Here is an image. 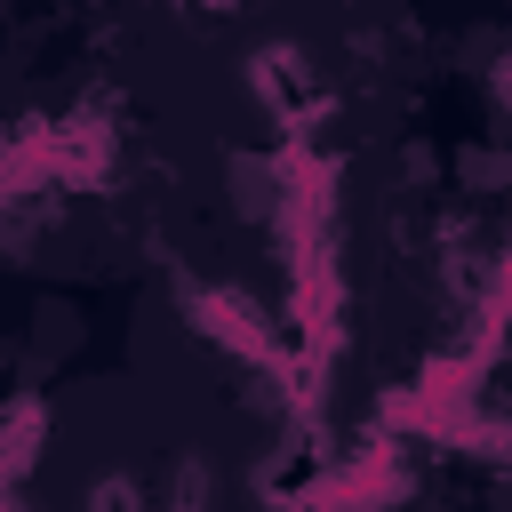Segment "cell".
<instances>
[{"mask_svg": "<svg viewBox=\"0 0 512 512\" xmlns=\"http://www.w3.org/2000/svg\"><path fill=\"white\" fill-rule=\"evenodd\" d=\"M504 360H512V328H504Z\"/></svg>", "mask_w": 512, "mask_h": 512, "instance_id": "cell-3", "label": "cell"}, {"mask_svg": "<svg viewBox=\"0 0 512 512\" xmlns=\"http://www.w3.org/2000/svg\"><path fill=\"white\" fill-rule=\"evenodd\" d=\"M112 360L48 376L0 432L8 504H248L312 440L288 336L144 280Z\"/></svg>", "mask_w": 512, "mask_h": 512, "instance_id": "cell-1", "label": "cell"}, {"mask_svg": "<svg viewBox=\"0 0 512 512\" xmlns=\"http://www.w3.org/2000/svg\"><path fill=\"white\" fill-rule=\"evenodd\" d=\"M256 64L272 72L304 168L424 136L432 32L416 0H304L256 40Z\"/></svg>", "mask_w": 512, "mask_h": 512, "instance_id": "cell-2", "label": "cell"}]
</instances>
